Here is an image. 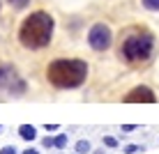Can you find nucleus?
<instances>
[{
    "mask_svg": "<svg viewBox=\"0 0 159 154\" xmlns=\"http://www.w3.org/2000/svg\"><path fill=\"white\" fill-rule=\"evenodd\" d=\"M19 136H21L23 140H35V138H37V129H35L32 124H21V126H19Z\"/></svg>",
    "mask_w": 159,
    "mask_h": 154,
    "instance_id": "nucleus-6",
    "label": "nucleus"
},
{
    "mask_svg": "<svg viewBox=\"0 0 159 154\" xmlns=\"http://www.w3.org/2000/svg\"><path fill=\"white\" fill-rule=\"evenodd\" d=\"M56 147H58V150H65V147H67V136H65V134L56 136Z\"/></svg>",
    "mask_w": 159,
    "mask_h": 154,
    "instance_id": "nucleus-9",
    "label": "nucleus"
},
{
    "mask_svg": "<svg viewBox=\"0 0 159 154\" xmlns=\"http://www.w3.org/2000/svg\"><path fill=\"white\" fill-rule=\"evenodd\" d=\"M0 154H16V147H14V145H7V147H2V150H0Z\"/></svg>",
    "mask_w": 159,
    "mask_h": 154,
    "instance_id": "nucleus-14",
    "label": "nucleus"
},
{
    "mask_svg": "<svg viewBox=\"0 0 159 154\" xmlns=\"http://www.w3.org/2000/svg\"><path fill=\"white\" fill-rule=\"evenodd\" d=\"M88 76V64L83 60H53L46 69V78L56 87H79Z\"/></svg>",
    "mask_w": 159,
    "mask_h": 154,
    "instance_id": "nucleus-2",
    "label": "nucleus"
},
{
    "mask_svg": "<svg viewBox=\"0 0 159 154\" xmlns=\"http://www.w3.org/2000/svg\"><path fill=\"white\" fill-rule=\"evenodd\" d=\"M88 44H90L95 51H106L111 46V30L106 23H95L88 32Z\"/></svg>",
    "mask_w": 159,
    "mask_h": 154,
    "instance_id": "nucleus-4",
    "label": "nucleus"
},
{
    "mask_svg": "<svg viewBox=\"0 0 159 154\" xmlns=\"http://www.w3.org/2000/svg\"><path fill=\"white\" fill-rule=\"evenodd\" d=\"M134 129H136L134 124H125V126H122V131H134Z\"/></svg>",
    "mask_w": 159,
    "mask_h": 154,
    "instance_id": "nucleus-15",
    "label": "nucleus"
},
{
    "mask_svg": "<svg viewBox=\"0 0 159 154\" xmlns=\"http://www.w3.org/2000/svg\"><path fill=\"white\" fill-rule=\"evenodd\" d=\"M150 53H152V37L145 35V32L131 35L122 44V55L129 62H143V60L150 58Z\"/></svg>",
    "mask_w": 159,
    "mask_h": 154,
    "instance_id": "nucleus-3",
    "label": "nucleus"
},
{
    "mask_svg": "<svg viewBox=\"0 0 159 154\" xmlns=\"http://www.w3.org/2000/svg\"><path fill=\"white\" fill-rule=\"evenodd\" d=\"M125 152H127V154H139V152H143V147H141V145H127Z\"/></svg>",
    "mask_w": 159,
    "mask_h": 154,
    "instance_id": "nucleus-12",
    "label": "nucleus"
},
{
    "mask_svg": "<svg viewBox=\"0 0 159 154\" xmlns=\"http://www.w3.org/2000/svg\"><path fill=\"white\" fill-rule=\"evenodd\" d=\"M53 35V19L46 12H35L21 23L19 39L25 48H42L51 42Z\"/></svg>",
    "mask_w": 159,
    "mask_h": 154,
    "instance_id": "nucleus-1",
    "label": "nucleus"
},
{
    "mask_svg": "<svg viewBox=\"0 0 159 154\" xmlns=\"http://www.w3.org/2000/svg\"><path fill=\"white\" fill-rule=\"evenodd\" d=\"M14 81V69L12 67H0V87L9 85Z\"/></svg>",
    "mask_w": 159,
    "mask_h": 154,
    "instance_id": "nucleus-7",
    "label": "nucleus"
},
{
    "mask_svg": "<svg viewBox=\"0 0 159 154\" xmlns=\"http://www.w3.org/2000/svg\"><path fill=\"white\" fill-rule=\"evenodd\" d=\"M7 2H9V5H12V7H14V9H23V7H25V5H28V2H30V0H7Z\"/></svg>",
    "mask_w": 159,
    "mask_h": 154,
    "instance_id": "nucleus-11",
    "label": "nucleus"
},
{
    "mask_svg": "<svg viewBox=\"0 0 159 154\" xmlns=\"http://www.w3.org/2000/svg\"><path fill=\"white\" fill-rule=\"evenodd\" d=\"M76 152H79V154L90 152V143H88V140H79V143H76Z\"/></svg>",
    "mask_w": 159,
    "mask_h": 154,
    "instance_id": "nucleus-8",
    "label": "nucleus"
},
{
    "mask_svg": "<svg viewBox=\"0 0 159 154\" xmlns=\"http://www.w3.org/2000/svg\"><path fill=\"white\" fill-rule=\"evenodd\" d=\"M104 145L106 147H118V140L113 138V136H104Z\"/></svg>",
    "mask_w": 159,
    "mask_h": 154,
    "instance_id": "nucleus-13",
    "label": "nucleus"
},
{
    "mask_svg": "<svg viewBox=\"0 0 159 154\" xmlns=\"http://www.w3.org/2000/svg\"><path fill=\"white\" fill-rule=\"evenodd\" d=\"M143 7L152 9V12H159V0H143Z\"/></svg>",
    "mask_w": 159,
    "mask_h": 154,
    "instance_id": "nucleus-10",
    "label": "nucleus"
},
{
    "mask_svg": "<svg viewBox=\"0 0 159 154\" xmlns=\"http://www.w3.org/2000/svg\"><path fill=\"white\" fill-rule=\"evenodd\" d=\"M125 101L127 103H136V101H145V103H155L157 101V97H155V92L150 90V87H145V85H141V87H134V90L129 92L127 97H125Z\"/></svg>",
    "mask_w": 159,
    "mask_h": 154,
    "instance_id": "nucleus-5",
    "label": "nucleus"
},
{
    "mask_svg": "<svg viewBox=\"0 0 159 154\" xmlns=\"http://www.w3.org/2000/svg\"><path fill=\"white\" fill-rule=\"evenodd\" d=\"M23 154H39V152H37V150H35V147H28V150H25Z\"/></svg>",
    "mask_w": 159,
    "mask_h": 154,
    "instance_id": "nucleus-17",
    "label": "nucleus"
},
{
    "mask_svg": "<svg viewBox=\"0 0 159 154\" xmlns=\"http://www.w3.org/2000/svg\"><path fill=\"white\" fill-rule=\"evenodd\" d=\"M97 154H111V152H97Z\"/></svg>",
    "mask_w": 159,
    "mask_h": 154,
    "instance_id": "nucleus-18",
    "label": "nucleus"
},
{
    "mask_svg": "<svg viewBox=\"0 0 159 154\" xmlns=\"http://www.w3.org/2000/svg\"><path fill=\"white\" fill-rule=\"evenodd\" d=\"M46 131H58V124H46Z\"/></svg>",
    "mask_w": 159,
    "mask_h": 154,
    "instance_id": "nucleus-16",
    "label": "nucleus"
}]
</instances>
